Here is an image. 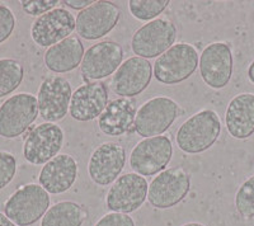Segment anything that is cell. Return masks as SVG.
<instances>
[{
  "mask_svg": "<svg viewBox=\"0 0 254 226\" xmlns=\"http://www.w3.org/2000/svg\"><path fill=\"white\" fill-rule=\"evenodd\" d=\"M221 119L216 111L201 110L186 119L176 135L177 145L186 154L208 150L219 140Z\"/></svg>",
  "mask_w": 254,
  "mask_h": 226,
  "instance_id": "1",
  "label": "cell"
},
{
  "mask_svg": "<svg viewBox=\"0 0 254 226\" xmlns=\"http://www.w3.org/2000/svg\"><path fill=\"white\" fill-rule=\"evenodd\" d=\"M199 64V54L193 45L174 44L155 60L153 75L159 83L176 85L193 75Z\"/></svg>",
  "mask_w": 254,
  "mask_h": 226,
  "instance_id": "2",
  "label": "cell"
},
{
  "mask_svg": "<svg viewBox=\"0 0 254 226\" xmlns=\"http://www.w3.org/2000/svg\"><path fill=\"white\" fill-rule=\"evenodd\" d=\"M49 209L50 194L35 183L18 188L4 203V214L17 226L33 225Z\"/></svg>",
  "mask_w": 254,
  "mask_h": 226,
  "instance_id": "3",
  "label": "cell"
},
{
  "mask_svg": "<svg viewBox=\"0 0 254 226\" xmlns=\"http://www.w3.org/2000/svg\"><path fill=\"white\" fill-rule=\"evenodd\" d=\"M182 110L174 99L169 97H154L137 110L135 131L144 139L160 136L173 125Z\"/></svg>",
  "mask_w": 254,
  "mask_h": 226,
  "instance_id": "4",
  "label": "cell"
},
{
  "mask_svg": "<svg viewBox=\"0 0 254 226\" xmlns=\"http://www.w3.org/2000/svg\"><path fill=\"white\" fill-rule=\"evenodd\" d=\"M176 24L168 18H156L140 27L131 38L133 54L142 58H155L171 49L177 40Z\"/></svg>",
  "mask_w": 254,
  "mask_h": 226,
  "instance_id": "5",
  "label": "cell"
},
{
  "mask_svg": "<svg viewBox=\"0 0 254 226\" xmlns=\"http://www.w3.org/2000/svg\"><path fill=\"white\" fill-rule=\"evenodd\" d=\"M173 155V144L167 135L140 140L131 150L130 167L133 173L150 177L165 170Z\"/></svg>",
  "mask_w": 254,
  "mask_h": 226,
  "instance_id": "6",
  "label": "cell"
},
{
  "mask_svg": "<svg viewBox=\"0 0 254 226\" xmlns=\"http://www.w3.org/2000/svg\"><path fill=\"white\" fill-rule=\"evenodd\" d=\"M190 189V177L185 168L165 169L149 184L147 201L155 209H172L187 197Z\"/></svg>",
  "mask_w": 254,
  "mask_h": 226,
  "instance_id": "7",
  "label": "cell"
},
{
  "mask_svg": "<svg viewBox=\"0 0 254 226\" xmlns=\"http://www.w3.org/2000/svg\"><path fill=\"white\" fill-rule=\"evenodd\" d=\"M38 102L33 94L19 93L0 106V136L15 139L23 135L38 117Z\"/></svg>",
  "mask_w": 254,
  "mask_h": 226,
  "instance_id": "8",
  "label": "cell"
},
{
  "mask_svg": "<svg viewBox=\"0 0 254 226\" xmlns=\"http://www.w3.org/2000/svg\"><path fill=\"white\" fill-rule=\"evenodd\" d=\"M124 60V49L112 40L101 41L84 54L80 65L81 78L85 83L101 81L115 74Z\"/></svg>",
  "mask_w": 254,
  "mask_h": 226,
  "instance_id": "9",
  "label": "cell"
},
{
  "mask_svg": "<svg viewBox=\"0 0 254 226\" xmlns=\"http://www.w3.org/2000/svg\"><path fill=\"white\" fill-rule=\"evenodd\" d=\"M65 141L63 128L44 122L29 131L23 144V157L33 166H42L58 157Z\"/></svg>",
  "mask_w": 254,
  "mask_h": 226,
  "instance_id": "10",
  "label": "cell"
},
{
  "mask_svg": "<svg viewBox=\"0 0 254 226\" xmlns=\"http://www.w3.org/2000/svg\"><path fill=\"white\" fill-rule=\"evenodd\" d=\"M149 183L137 173H125L112 184L106 196V205L112 212L131 214L147 200Z\"/></svg>",
  "mask_w": 254,
  "mask_h": 226,
  "instance_id": "11",
  "label": "cell"
},
{
  "mask_svg": "<svg viewBox=\"0 0 254 226\" xmlns=\"http://www.w3.org/2000/svg\"><path fill=\"white\" fill-rule=\"evenodd\" d=\"M72 89L70 81L60 75L49 76L40 85L37 94L38 113L50 123L66 117L71 102Z\"/></svg>",
  "mask_w": 254,
  "mask_h": 226,
  "instance_id": "12",
  "label": "cell"
},
{
  "mask_svg": "<svg viewBox=\"0 0 254 226\" xmlns=\"http://www.w3.org/2000/svg\"><path fill=\"white\" fill-rule=\"evenodd\" d=\"M121 17L120 6L112 1H94L76 15V32L87 41L104 37L112 31Z\"/></svg>",
  "mask_w": 254,
  "mask_h": 226,
  "instance_id": "13",
  "label": "cell"
},
{
  "mask_svg": "<svg viewBox=\"0 0 254 226\" xmlns=\"http://www.w3.org/2000/svg\"><path fill=\"white\" fill-rule=\"evenodd\" d=\"M233 53L226 42H212L199 55V74L207 87L222 89L233 75Z\"/></svg>",
  "mask_w": 254,
  "mask_h": 226,
  "instance_id": "14",
  "label": "cell"
},
{
  "mask_svg": "<svg viewBox=\"0 0 254 226\" xmlns=\"http://www.w3.org/2000/svg\"><path fill=\"white\" fill-rule=\"evenodd\" d=\"M126 164V150L117 142H103L95 149L88 162L90 179L101 187L110 186L120 177Z\"/></svg>",
  "mask_w": 254,
  "mask_h": 226,
  "instance_id": "15",
  "label": "cell"
},
{
  "mask_svg": "<svg viewBox=\"0 0 254 226\" xmlns=\"http://www.w3.org/2000/svg\"><path fill=\"white\" fill-rule=\"evenodd\" d=\"M153 65L146 58L132 56L125 60L113 75L111 87L121 98H135L149 87Z\"/></svg>",
  "mask_w": 254,
  "mask_h": 226,
  "instance_id": "16",
  "label": "cell"
},
{
  "mask_svg": "<svg viewBox=\"0 0 254 226\" xmlns=\"http://www.w3.org/2000/svg\"><path fill=\"white\" fill-rule=\"evenodd\" d=\"M75 18L65 8H55L33 22L31 37L40 47H51L70 37L76 27Z\"/></svg>",
  "mask_w": 254,
  "mask_h": 226,
  "instance_id": "17",
  "label": "cell"
},
{
  "mask_svg": "<svg viewBox=\"0 0 254 226\" xmlns=\"http://www.w3.org/2000/svg\"><path fill=\"white\" fill-rule=\"evenodd\" d=\"M108 105V88L103 81L84 83L74 90L69 113L75 121L89 122L99 118Z\"/></svg>",
  "mask_w": 254,
  "mask_h": 226,
  "instance_id": "18",
  "label": "cell"
},
{
  "mask_svg": "<svg viewBox=\"0 0 254 226\" xmlns=\"http://www.w3.org/2000/svg\"><path fill=\"white\" fill-rule=\"evenodd\" d=\"M78 171V163L74 157L69 154H59L42 167L38 182L47 193H65L76 182Z\"/></svg>",
  "mask_w": 254,
  "mask_h": 226,
  "instance_id": "19",
  "label": "cell"
},
{
  "mask_svg": "<svg viewBox=\"0 0 254 226\" xmlns=\"http://www.w3.org/2000/svg\"><path fill=\"white\" fill-rule=\"evenodd\" d=\"M137 108L136 99L116 98L108 102L107 107L98 118L99 130L111 137H119L135 130Z\"/></svg>",
  "mask_w": 254,
  "mask_h": 226,
  "instance_id": "20",
  "label": "cell"
},
{
  "mask_svg": "<svg viewBox=\"0 0 254 226\" xmlns=\"http://www.w3.org/2000/svg\"><path fill=\"white\" fill-rule=\"evenodd\" d=\"M226 130L237 140L249 139L254 133V94L242 93L229 102L225 112Z\"/></svg>",
  "mask_w": 254,
  "mask_h": 226,
  "instance_id": "21",
  "label": "cell"
},
{
  "mask_svg": "<svg viewBox=\"0 0 254 226\" xmlns=\"http://www.w3.org/2000/svg\"><path fill=\"white\" fill-rule=\"evenodd\" d=\"M84 45L78 36L71 35L45 53V65L52 73L65 74L81 65L84 57Z\"/></svg>",
  "mask_w": 254,
  "mask_h": 226,
  "instance_id": "22",
  "label": "cell"
},
{
  "mask_svg": "<svg viewBox=\"0 0 254 226\" xmlns=\"http://www.w3.org/2000/svg\"><path fill=\"white\" fill-rule=\"evenodd\" d=\"M87 219L88 211L80 203L61 201L47 210L41 226H81Z\"/></svg>",
  "mask_w": 254,
  "mask_h": 226,
  "instance_id": "23",
  "label": "cell"
},
{
  "mask_svg": "<svg viewBox=\"0 0 254 226\" xmlns=\"http://www.w3.org/2000/svg\"><path fill=\"white\" fill-rule=\"evenodd\" d=\"M24 78L23 65L14 58L0 60V98L9 96L20 85Z\"/></svg>",
  "mask_w": 254,
  "mask_h": 226,
  "instance_id": "24",
  "label": "cell"
},
{
  "mask_svg": "<svg viewBox=\"0 0 254 226\" xmlns=\"http://www.w3.org/2000/svg\"><path fill=\"white\" fill-rule=\"evenodd\" d=\"M169 4V0H131L128 1V10L136 19L151 22L162 14Z\"/></svg>",
  "mask_w": 254,
  "mask_h": 226,
  "instance_id": "25",
  "label": "cell"
},
{
  "mask_svg": "<svg viewBox=\"0 0 254 226\" xmlns=\"http://www.w3.org/2000/svg\"><path fill=\"white\" fill-rule=\"evenodd\" d=\"M235 209L244 219L254 218V175L243 183L235 194Z\"/></svg>",
  "mask_w": 254,
  "mask_h": 226,
  "instance_id": "26",
  "label": "cell"
},
{
  "mask_svg": "<svg viewBox=\"0 0 254 226\" xmlns=\"http://www.w3.org/2000/svg\"><path fill=\"white\" fill-rule=\"evenodd\" d=\"M17 173V159L12 153L0 150V191L12 182Z\"/></svg>",
  "mask_w": 254,
  "mask_h": 226,
  "instance_id": "27",
  "label": "cell"
},
{
  "mask_svg": "<svg viewBox=\"0 0 254 226\" xmlns=\"http://www.w3.org/2000/svg\"><path fill=\"white\" fill-rule=\"evenodd\" d=\"M58 0H23L22 8L29 15H44L58 5Z\"/></svg>",
  "mask_w": 254,
  "mask_h": 226,
  "instance_id": "28",
  "label": "cell"
},
{
  "mask_svg": "<svg viewBox=\"0 0 254 226\" xmlns=\"http://www.w3.org/2000/svg\"><path fill=\"white\" fill-rule=\"evenodd\" d=\"M15 28V17L8 6L0 5V44L8 40Z\"/></svg>",
  "mask_w": 254,
  "mask_h": 226,
  "instance_id": "29",
  "label": "cell"
},
{
  "mask_svg": "<svg viewBox=\"0 0 254 226\" xmlns=\"http://www.w3.org/2000/svg\"><path fill=\"white\" fill-rule=\"evenodd\" d=\"M94 226H135V221L127 214L110 212L102 216Z\"/></svg>",
  "mask_w": 254,
  "mask_h": 226,
  "instance_id": "30",
  "label": "cell"
},
{
  "mask_svg": "<svg viewBox=\"0 0 254 226\" xmlns=\"http://www.w3.org/2000/svg\"><path fill=\"white\" fill-rule=\"evenodd\" d=\"M94 3L93 0H65L63 4H65L66 6L71 9H75V10H84L85 8H88L89 5Z\"/></svg>",
  "mask_w": 254,
  "mask_h": 226,
  "instance_id": "31",
  "label": "cell"
},
{
  "mask_svg": "<svg viewBox=\"0 0 254 226\" xmlns=\"http://www.w3.org/2000/svg\"><path fill=\"white\" fill-rule=\"evenodd\" d=\"M0 226H17L5 214L0 212Z\"/></svg>",
  "mask_w": 254,
  "mask_h": 226,
  "instance_id": "32",
  "label": "cell"
},
{
  "mask_svg": "<svg viewBox=\"0 0 254 226\" xmlns=\"http://www.w3.org/2000/svg\"><path fill=\"white\" fill-rule=\"evenodd\" d=\"M248 79L251 80L252 84H254V60L252 61L248 67Z\"/></svg>",
  "mask_w": 254,
  "mask_h": 226,
  "instance_id": "33",
  "label": "cell"
},
{
  "mask_svg": "<svg viewBox=\"0 0 254 226\" xmlns=\"http://www.w3.org/2000/svg\"><path fill=\"white\" fill-rule=\"evenodd\" d=\"M182 226H206V225H203V224L201 223H187Z\"/></svg>",
  "mask_w": 254,
  "mask_h": 226,
  "instance_id": "34",
  "label": "cell"
}]
</instances>
